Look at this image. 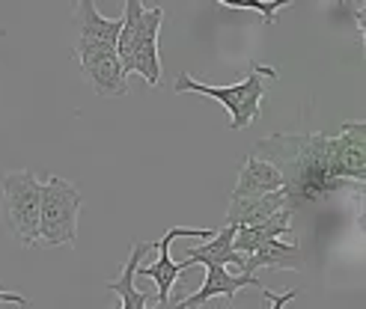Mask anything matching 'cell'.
<instances>
[{"instance_id":"1","label":"cell","mask_w":366,"mask_h":309,"mask_svg":"<svg viewBox=\"0 0 366 309\" xmlns=\"http://www.w3.org/2000/svg\"><path fill=\"white\" fill-rule=\"evenodd\" d=\"M253 155L271 161L283 176V191L289 196V208H301L307 203L340 191L349 181L334 173V137L327 134H271L253 146Z\"/></svg>"},{"instance_id":"2","label":"cell","mask_w":366,"mask_h":309,"mask_svg":"<svg viewBox=\"0 0 366 309\" xmlns=\"http://www.w3.org/2000/svg\"><path fill=\"white\" fill-rule=\"evenodd\" d=\"M277 78V69L274 66H262V63H250V75L242 83L232 86H209L194 81L188 71H182L173 83L176 96H203V98H214L227 107L229 113V128L232 131H244L259 119V107L265 98V81Z\"/></svg>"},{"instance_id":"3","label":"cell","mask_w":366,"mask_h":309,"mask_svg":"<svg viewBox=\"0 0 366 309\" xmlns=\"http://www.w3.org/2000/svg\"><path fill=\"white\" fill-rule=\"evenodd\" d=\"M39 188L33 170H15L0 178V217L18 247H36L39 241Z\"/></svg>"},{"instance_id":"4","label":"cell","mask_w":366,"mask_h":309,"mask_svg":"<svg viewBox=\"0 0 366 309\" xmlns=\"http://www.w3.org/2000/svg\"><path fill=\"white\" fill-rule=\"evenodd\" d=\"M84 206L81 191L71 181L51 176L39 188V241L42 247H75L78 214Z\"/></svg>"},{"instance_id":"5","label":"cell","mask_w":366,"mask_h":309,"mask_svg":"<svg viewBox=\"0 0 366 309\" xmlns=\"http://www.w3.org/2000/svg\"><path fill=\"white\" fill-rule=\"evenodd\" d=\"M164 21V9L152 6L137 15L134 30H132V42L122 57V69L128 75H140L149 86L161 83V57H158V30Z\"/></svg>"},{"instance_id":"6","label":"cell","mask_w":366,"mask_h":309,"mask_svg":"<svg viewBox=\"0 0 366 309\" xmlns=\"http://www.w3.org/2000/svg\"><path fill=\"white\" fill-rule=\"evenodd\" d=\"M209 235H214V229L173 226V229H167V235H164V238L155 244L158 259H155L152 265H137V274H134V277H149V280H155V285H158V298H155V303H158V306H167L170 292L176 288L179 277L185 274L188 268H194L191 259H185V262H173V259H170V244H173L176 238H209Z\"/></svg>"},{"instance_id":"7","label":"cell","mask_w":366,"mask_h":309,"mask_svg":"<svg viewBox=\"0 0 366 309\" xmlns=\"http://www.w3.org/2000/svg\"><path fill=\"white\" fill-rule=\"evenodd\" d=\"M78 63H81V75L99 96H104V98L128 96V71L122 69L119 54L114 48L78 54Z\"/></svg>"},{"instance_id":"8","label":"cell","mask_w":366,"mask_h":309,"mask_svg":"<svg viewBox=\"0 0 366 309\" xmlns=\"http://www.w3.org/2000/svg\"><path fill=\"white\" fill-rule=\"evenodd\" d=\"M334 173L342 181H366V122H345L334 137Z\"/></svg>"},{"instance_id":"9","label":"cell","mask_w":366,"mask_h":309,"mask_svg":"<svg viewBox=\"0 0 366 309\" xmlns=\"http://www.w3.org/2000/svg\"><path fill=\"white\" fill-rule=\"evenodd\" d=\"M119 18H104L93 0H81L75 9V27H78V39H75V57L89 51H104L114 48L117 51V33H119Z\"/></svg>"},{"instance_id":"10","label":"cell","mask_w":366,"mask_h":309,"mask_svg":"<svg viewBox=\"0 0 366 309\" xmlns=\"http://www.w3.org/2000/svg\"><path fill=\"white\" fill-rule=\"evenodd\" d=\"M203 268H206V283H203V288H199V292H194V295H188V298H182V300L176 303L179 309L203 306V303H209L212 298H227V300L232 303V298L239 295L244 285H256V288L262 285L259 280H256V274H229L227 265H221V262H203Z\"/></svg>"},{"instance_id":"11","label":"cell","mask_w":366,"mask_h":309,"mask_svg":"<svg viewBox=\"0 0 366 309\" xmlns=\"http://www.w3.org/2000/svg\"><path fill=\"white\" fill-rule=\"evenodd\" d=\"M280 208H289V196H286L283 188L268 191V193H256V196H229L227 223L253 226V223H262L265 217H271L274 211H280Z\"/></svg>"},{"instance_id":"12","label":"cell","mask_w":366,"mask_h":309,"mask_svg":"<svg viewBox=\"0 0 366 309\" xmlns=\"http://www.w3.org/2000/svg\"><path fill=\"white\" fill-rule=\"evenodd\" d=\"M155 250V244H149V241H134L132 244V253H128V259L122 262V270H119V277L117 280H111L107 283V288L119 298V309H146L152 300L146 298L140 288L134 285V274H137V265L149 256V253Z\"/></svg>"},{"instance_id":"13","label":"cell","mask_w":366,"mask_h":309,"mask_svg":"<svg viewBox=\"0 0 366 309\" xmlns=\"http://www.w3.org/2000/svg\"><path fill=\"white\" fill-rule=\"evenodd\" d=\"M259 268H271V270H301L304 268V256L298 244H289L280 238H268L256 247L253 253H247V265L244 274H256Z\"/></svg>"},{"instance_id":"14","label":"cell","mask_w":366,"mask_h":309,"mask_svg":"<svg viewBox=\"0 0 366 309\" xmlns=\"http://www.w3.org/2000/svg\"><path fill=\"white\" fill-rule=\"evenodd\" d=\"M232 235H235V223H227L221 232L214 229V235H209L206 244L191 247L185 253V259H191L194 265H203V262H221V265H232L239 274H244V265H247V253L232 250Z\"/></svg>"},{"instance_id":"15","label":"cell","mask_w":366,"mask_h":309,"mask_svg":"<svg viewBox=\"0 0 366 309\" xmlns=\"http://www.w3.org/2000/svg\"><path fill=\"white\" fill-rule=\"evenodd\" d=\"M277 188H283L280 170L274 167L271 161H265V158L250 152L242 161L239 181H235L232 196H256V193H268V191H277Z\"/></svg>"},{"instance_id":"16","label":"cell","mask_w":366,"mask_h":309,"mask_svg":"<svg viewBox=\"0 0 366 309\" xmlns=\"http://www.w3.org/2000/svg\"><path fill=\"white\" fill-rule=\"evenodd\" d=\"M292 208H280L274 211L271 217H265L262 223H253V226H235V235H232V250L239 253H253L262 241L268 238H283L292 229Z\"/></svg>"},{"instance_id":"17","label":"cell","mask_w":366,"mask_h":309,"mask_svg":"<svg viewBox=\"0 0 366 309\" xmlns=\"http://www.w3.org/2000/svg\"><path fill=\"white\" fill-rule=\"evenodd\" d=\"M227 9H247V12H256L265 18V24H274L277 21V9L283 6H295V0H214Z\"/></svg>"},{"instance_id":"18","label":"cell","mask_w":366,"mask_h":309,"mask_svg":"<svg viewBox=\"0 0 366 309\" xmlns=\"http://www.w3.org/2000/svg\"><path fill=\"white\" fill-rule=\"evenodd\" d=\"M345 6L352 9V15H355V21H357V27H360V36H363V18H366V0H345Z\"/></svg>"},{"instance_id":"19","label":"cell","mask_w":366,"mask_h":309,"mask_svg":"<svg viewBox=\"0 0 366 309\" xmlns=\"http://www.w3.org/2000/svg\"><path fill=\"white\" fill-rule=\"evenodd\" d=\"M4 303H15V306H30V298L27 295H15V292H4L0 288V306Z\"/></svg>"}]
</instances>
